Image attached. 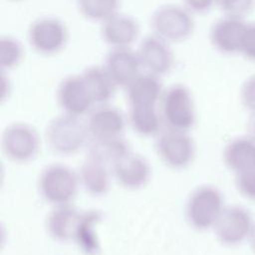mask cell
Here are the masks:
<instances>
[{
  "label": "cell",
  "mask_w": 255,
  "mask_h": 255,
  "mask_svg": "<svg viewBox=\"0 0 255 255\" xmlns=\"http://www.w3.org/2000/svg\"><path fill=\"white\" fill-rule=\"evenodd\" d=\"M255 0H216V5L224 15L243 18L253 8Z\"/></svg>",
  "instance_id": "cell-27"
},
{
  "label": "cell",
  "mask_w": 255,
  "mask_h": 255,
  "mask_svg": "<svg viewBox=\"0 0 255 255\" xmlns=\"http://www.w3.org/2000/svg\"><path fill=\"white\" fill-rule=\"evenodd\" d=\"M81 213L68 204L58 205L49 215L47 226L50 235L58 241L75 239Z\"/></svg>",
  "instance_id": "cell-18"
},
{
  "label": "cell",
  "mask_w": 255,
  "mask_h": 255,
  "mask_svg": "<svg viewBox=\"0 0 255 255\" xmlns=\"http://www.w3.org/2000/svg\"><path fill=\"white\" fill-rule=\"evenodd\" d=\"M236 186L242 195L255 200V170L237 173Z\"/></svg>",
  "instance_id": "cell-28"
},
{
  "label": "cell",
  "mask_w": 255,
  "mask_h": 255,
  "mask_svg": "<svg viewBox=\"0 0 255 255\" xmlns=\"http://www.w3.org/2000/svg\"><path fill=\"white\" fill-rule=\"evenodd\" d=\"M2 147L11 160L27 162L38 152L39 137L31 126L23 123L12 124L3 132Z\"/></svg>",
  "instance_id": "cell-7"
},
{
  "label": "cell",
  "mask_w": 255,
  "mask_h": 255,
  "mask_svg": "<svg viewBox=\"0 0 255 255\" xmlns=\"http://www.w3.org/2000/svg\"><path fill=\"white\" fill-rule=\"evenodd\" d=\"M240 54L247 60L255 62V22L247 23L246 25Z\"/></svg>",
  "instance_id": "cell-29"
},
{
  "label": "cell",
  "mask_w": 255,
  "mask_h": 255,
  "mask_svg": "<svg viewBox=\"0 0 255 255\" xmlns=\"http://www.w3.org/2000/svg\"><path fill=\"white\" fill-rule=\"evenodd\" d=\"M87 128L93 139L119 137L125 128V119L118 109L103 105L90 114Z\"/></svg>",
  "instance_id": "cell-15"
},
{
  "label": "cell",
  "mask_w": 255,
  "mask_h": 255,
  "mask_svg": "<svg viewBox=\"0 0 255 255\" xmlns=\"http://www.w3.org/2000/svg\"><path fill=\"white\" fill-rule=\"evenodd\" d=\"M240 97L243 106L251 113H255V75L245 80L241 87Z\"/></svg>",
  "instance_id": "cell-30"
},
{
  "label": "cell",
  "mask_w": 255,
  "mask_h": 255,
  "mask_svg": "<svg viewBox=\"0 0 255 255\" xmlns=\"http://www.w3.org/2000/svg\"><path fill=\"white\" fill-rule=\"evenodd\" d=\"M27 38L35 52L52 56L60 53L66 47L69 32L66 24L58 17L42 16L30 24Z\"/></svg>",
  "instance_id": "cell-3"
},
{
  "label": "cell",
  "mask_w": 255,
  "mask_h": 255,
  "mask_svg": "<svg viewBox=\"0 0 255 255\" xmlns=\"http://www.w3.org/2000/svg\"><path fill=\"white\" fill-rule=\"evenodd\" d=\"M182 5L191 14H204L216 5V0H182Z\"/></svg>",
  "instance_id": "cell-31"
},
{
  "label": "cell",
  "mask_w": 255,
  "mask_h": 255,
  "mask_svg": "<svg viewBox=\"0 0 255 255\" xmlns=\"http://www.w3.org/2000/svg\"><path fill=\"white\" fill-rule=\"evenodd\" d=\"M129 121L133 129L142 135L154 134L160 128L155 106H130Z\"/></svg>",
  "instance_id": "cell-24"
},
{
  "label": "cell",
  "mask_w": 255,
  "mask_h": 255,
  "mask_svg": "<svg viewBox=\"0 0 255 255\" xmlns=\"http://www.w3.org/2000/svg\"><path fill=\"white\" fill-rule=\"evenodd\" d=\"M246 25L243 18L224 15L217 19L209 30L210 44L224 55L240 53Z\"/></svg>",
  "instance_id": "cell-10"
},
{
  "label": "cell",
  "mask_w": 255,
  "mask_h": 255,
  "mask_svg": "<svg viewBox=\"0 0 255 255\" xmlns=\"http://www.w3.org/2000/svg\"><path fill=\"white\" fill-rule=\"evenodd\" d=\"M222 195L213 186L203 185L190 195L186 205V216L189 223L198 230L214 226L223 208Z\"/></svg>",
  "instance_id": "cell-5"
},
{
  "label": "cell",
  "mask_w": 255,
  "mask_h": 255,
  "mask_svg": "<svg viewBox=\"0 0 255 255\" xmlns=\"http://www.w3.org/2000/svg\"><path fill=\"white\" fill-rule=\"evenodd\" d=\"M101 217L102 215L99 211H89L81 215L75 239L81 248L89 255H95L99 251L95 225L100 221Z\"/></svg>",
  "instance_id": "cell-23"
},
{
  "label": "cell",
  "mask_w": 255,
  "mask_h": 255,
  "mask_svg": "<svg viewBox=\"0 0 255 255\" xmlns=\"http://www.w3.org/2000/svg\"><path fill=\"white\" fill-rule=\"evenodd\" d=\"M103 67L116 87L124 88H127L142 69L136 51L130 47L111 48L105 57Z\"/></svg>",
  "instance_id": "cell-11"
},
{
  "label": "cell",
  "mask_w": 255,
  "mask_h": 255,
  "mask_svg": "<svg viewBox=\"0 0 255 255\" xmlns=\"http://www.w3.org/2000/svg\"><path fill=\"white\" fill-rule=\"evenodd\" d=\"M252 221L249 212L240 206H229L222 210L215 225L218 240L226 245H235L250 234Z\"/></svg>",
  "instance_id": "cell-12"
},
{
  "label": "cell",
  "mask_w": 255,
  "mask_h": 255,
  "mask_svg": "<svg viewBox=\"0 0 255 255\" xmlns=\"http://www.w3.org/2000/svg\"><path fill=\"white\" fill-rule=\"evenodd\" d=\"M108 165L89 157L81 167L80 177L85 189L92 195L100 196L109 190L110 173Z\"/></svg>",
  "instance_id": "cell-21"
},
{
  "label": "cell",
  "mask_w": 255,
  "mask_h": 255,
  "mask_svg": "<svg viewBox=\"0 0 255 255\" xmlns=\"http://www.w3.org/2000/svg\"><path fill=\"white\" fill-rule=\"evenodd\" d=\"M78 179L75 172L63 164H52L46 167L39 180L42 196L56 205L68 204L76 192Z\"/></svg>",
  "instance_id": "cell-6"
},
{
  "label": "cell",
  "mask_w": 255,
  "mask_h": 255,
  "mask_svg": "<svg viewBox=\"0 0 255 255\" xmlns=\"http://www.w3.org/2000/svg\"><path fill=\"white\" fill-rule=\"evenodd\" d=\"M121 0H76L79 13L91 22L103 23L120 8Z\"/></svg>",
  "instance_id": "cell-25"
},
{
  "label": "cell",
  "mask_w": 255,
  "mask_h": 255,
  "mask_svg": "<svg viewBox=\"0 0 255 255\" xmlns=\"http://www.w3.org/2000/svg\"><path fill=\"white\" fill-rule=\"evenodd\" d=\"M136 53L144 72L161 77L173 68L174 55L169 43L153 34L140 41Z\"/></svg>",
  "instance_id": "cell-9"
},
{
  "label": "cell",
  "mask_w": 255,
  "mask_h": 255,
  "mask_svg": "<svg viewBox=\"0 0 255 255\" xmlns=\"http://www.w3.org/2000/svg\"><path fill=\"white\" fill-rule=\"evenodd\" d=\"M226 165L236 173L255 170V139L238 137L230 141L224 149Z\"/></svg>",
  "instance_id": "cell-19"
},
{
  "label": "cell",
  "mask_w": 255,
  "mask_h": 255,
  "mask_svg": "<svg viewBox=\"0 0 255 255\" xmlns=\"http://www.w3.org/2000/svg\"><path fill=\"white\" fill-rule=\"evenodd\" d=\"M149 25L153 35L169 44L187 40L194 30L192 14L183 5L176 4L156 8L150 16Z\"/></svg>",
  "instance_id": "cell-1"
},
{
  "label": "cell",
  "mask_w": 255,
  "mask_h": 255,
  "mask_svg": "<svg viewBox=\"0 0 255 255\" xmlns=\"http://www.w3.org/2000/svg\"><path fill=\"white\" fill-rule=\"evenodd\" d=\"M57 100L65 114L76 117L86 114L94 105L81 74L70 75L59 83Z\"/></svg>",
  "instance_id": "cell-13"
},
{
  "label": "cell",
  "mask_w": 255,
  "mask_h": 255,
  "mask_svg": "<svg viewBox=\"0 0 255 255\" xmlns=\"http://www.w3.org/2000/svg\"><path fill=\"white\" fill-rule=\"evenodd\" d=\"M13 1H19V0H13Z\"/></svg>",
  "instance_id": "cell-34"
},
{
  "label": "cell",
  "mask_w": 255,
  "mask_h": 255,
  "mask_svg": "<svg viewBox=\"0 0 255 255\" xmlns=\"http://www.w3.org/2000/svg\"><path fill=\"white\" fill-rule=\"evenodd\" d=\"M156 149L165 164L173 168L187 166L194 156V144L190 136L182 130L172 128L158 136Z\"/></svg>",
  "instance_id": "cell-8"
},
{
  "label": "cell",
  "mask_w": 255,
  "mask_h": 255,
  "mask_svg": "<svg viewBox=\"0 0 255 255\" xmlns=\"http://www.w3.org/2000/svg\"><path fill=\"white\" fill-rule=\"evenodd\" d=\"M249 237H250V243H251V246H252L253 250L255 251V224H254V225L252 226V228H251V231H250Z\"/></svg>",
  "instance_id": "cell-33"
},
{
  "label": "cell",
  "mask_w": 255,
  "mask_h": 255,
  "mask_svg": "<svg viewBox=\"0 0 255 255\" xmlns=\"http://www.w3.org/2000/svg\"><path fill=\"white\" fill-rule=\"evenodd\" d=\"M159 78L140 72L126 88L129 106H155L163 93Z\"/></svg>",
  "instance_id": "cell-17"
},
{
  "label": "cell",
  "mask_w": 255,
  "mask_h": 255,
  "mask_svg": "<svg viewBox=\"0 0 255 255\" xmlns=\"http://www.w3.org/2000/svg\"><path fill=\"white\" fill-rule=\"evenodd\" d=\"M89 131L79 117L64 114L54 118L47 128V141L60 154H72L85 143Z\"/></svg>",
  "instance_id": "cell-4"
},
{
  "label": "cell",
  "mask_w": 255,
  "mask_h": 255,
  "mask_svg": "<svg viewBox=\"0 0 255 255\" xmlns=\"http://www.w3.org/2000/svg\"><path fill=\"white\" fill-rule=\"evenodd\" d=\"M94 104L103 105L114 96L116 85L103 66H89L81 74Z\"/></svg>",
  "instance_id": "cell-20"
},
{
  "label": "cell",
  "mask_w": 255,
  "mask_h": 255,
  "mask_svg": "<svg viewBox=\"0 0 255 255\" xmlns=\"http://www.w3.org/2000/svg\"><path fill=\"white\" fill-rule=\"evenodd\" d=\"M161 114L166 125L185 131L195 123L194 102L190 90L183 84L168 87L161 96Z\"/></svg>",
  "instance_id": "cell-2"
},
{
  "label": "cell",
  "mask_w": 255,
  "mask_h": 255,
  "mask_svg": "<svg viewBox=\"0 0 255 255\" xmlns=\"http://www.w3.org/2000/svg\"><path fill=\"white\" fill-rule=\"evenodd\" d=\"M138 35L137 21L128 14L118 12L101 23V37L111 48L130 47Z\"/></svg>",
  "instance_id": "cell-14"
},
{
  "label": "cell",
  "mask_w": 255,
  "mask_h": 255,
  "mask_svg": "<svg viewBox=\"0 0 255 255\" xmlns=\"http://www.w3.org/2000/svg\"><path fill=\"white\" fill-rule=\"evenodd\" d=\"M128 152H129L128 144L121 136L93 139L89 148V157L106 165H114Z\"/></svg>",
  "instance_id": "cell-22"
},
{
  "label": "cell",
  "mask_w": 255,
  "mask_h": 255,
  "mask_svg": "<svg viewBox=\"0 0 255 255\" xmlns=\"http://www.w3.org/2000/svg\"><path fill=\"white\" fill-rule=\"evenodd\" d=\"M113 168L118 181L128 189L144 186L150 175V167L146 159L130 151L118 160Z\"/></svg>",
  "instance_id": "cell-16"
},
{
  "label": "cell",
  "mask_w": 255,
  "mask_h": 255,
  "mask_svg": "<svg viewBox=\"0 0 255 255\" xmlns=\"http://www.w3.org/2000/svg\"><path fill=\"white\" fill-rule=\"evenodd\" d=\"M24 49L20 41L12 36L0 38V66L2 71L17 67L23 60Z\"/></svg>",
  "instance_id": "cell-26"
},
{
  "label": "cell",
  "mask_w": 255,
  "mask_h": 255,
  "mask_svg": "<svg viewBox=\"0 0 255 255\" xmlns=\"http://www.w3.org/2000/svg\"><path fill=\"white\" fill-rule=\"evenodd\" d=\"M248 129L251 136L255 139V113H252L249 122H248Z\"/></svg>",
  "instance_id": "cell-32"
}]
</instances>
